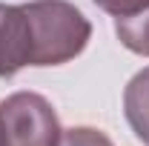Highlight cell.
Returning <instances> with one entry per match:
<instances>
[{"label": "cell", "mask_w": 149, "mask_h": 146, "mask_svg": "<svg viewBox=\"0 0 149 146\" xmlns=\"http://www.w3.org/2000/svg\"><path fill=\"white\" fill-rule=\"evenodd\" d=\"M23 12L32 32V66H60L89 43V20L66 0H35Z\"/></svg>", "instance_id": "6da1fadb"}, {"label": "cell", "mask_w": 149, "mask_h": 146, "mask_svg": "<svg viewBox=\"0 0 149 146\" xmlns=\"http://www.w3.org/2000/svg\"><path fill=\"white\" fill-rule=\"evenodd\" d=\"M0 123L6 146H57L63 129L46 97L17 92L0 103Z\"/></svg>", "instance_id": "7a4b0ae2"}, {"label": "cell", "mask_w": 149, "mask_h": 146, "mask_svg": "<svg viewBox=\"0 0 149 146\" xmlns=\"http://www.w3.org/2000/svg\"><path fill=\"white\" fill-rule=\"evenodd\" d=\"M32 66V32L23 6L0 3V77Z\"/></svg>", "instance_id": "3957f363"}, {"label": "cell", "mask_w": 149, "mask_h": 146, "mask_svg": "<svg viewBox=\"0 0 149 146\" xmlns=\"http://www.w3.org/2000/svg\"><path fill=\"white\" fill-rule=\"evenodd\" d=\"M123 109L132 132L149 146V69L138 72L123 92Z\"/></svg>", "instance_id": "277c9868"}, {"label": "cell", "mask_w": 149, "mask_h": 146, "mask_svg": "<svg viewBox=\"0 0 149 146\" xmlns=\"http://www.w3.org/2000/svg\"><path fill=\"white\" fill-rule=\"evenodd\" d=\"M115 32L120 37V43L135 52V55L149 57V6L135 12V15H126V17L115 20Z\"/></svg>", "instance_id": "5b68a950"}, {"label": "cell", "mask_w": 149, "mask_h": 146, "mask_svg": "<svg viewBox=\"0 0 149 146\" xmlns=\"http://www.w3.org/2000/svg\"><path fill=\"white\" fill-rule=\"evenodd\" d=\"M57 146H112V140L97 132V129H89V126H77V129H69L60 135V143Z\"/></svg>", "instance_id": "8992f818"}, {"label": "cell", "mask_w": 149, "mask_h": 146, "mask_svg": "<svg viewBox=\"0 0 149 146\" xmlns=\"http://www.w3.org/2000/svg\"><path fill=\"white\" fill-rule=\"evenodd\" d=\"M103 12H109L115 17H126V15H135L141 9H146L149 0H95Z\"/></svg>", "instance_id": "52a82bcc"}, {"label": "cell", "mask_w": 149, "mask_h": 146, "mask_svg": "<svg viewBox=\"0 0 149 146\" xmlns=\"http://www.w3.org/2000/svg\"><path fill=\"white\" fill-rule=\"evenodd\" d=\"M0 146H6V140H3V123H0Z\"/></svg>", "instance_id": "ba28073f"}]
</instances>
